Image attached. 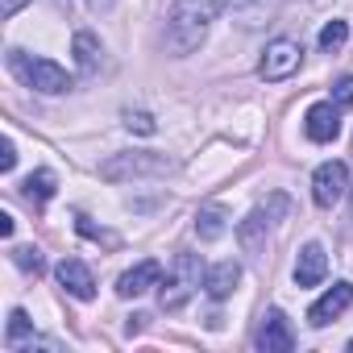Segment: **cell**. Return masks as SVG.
<instances>
[{"instance_id": "obj_1", "label": "cell", "mask_w": 353, "mask_h": 353, "mask_svg": "<svg viewBox=\"0 0 353 353\" xmlns=\"http://www.w3.org/2000/svg\"><path fill=\"white\" fill-rule=\"evenodd\" d=\"M221 9V0H174V9L166 13V46L170 54H192L204 46L208 26Z\"/></svg>"}, {"instance_id": "obj_2", "label": "cell", "mask_w": 353, "mask_h": 353, "mask_svg": "<svg viewBox=\"0 0 353 353\" xmlns=\"http://www.w3.org/2000/svg\"><path fill=\"white\" fill-rule=\"evenodd\" d=\"M204 283V266L196 254H174V262L166 266V279L158 283V303L162 312H183L192 303V295Z\"/></svg>"}, {"instance_id": "obj_3", "label": "cell", "mask_w": 353, "mask_h": 353, "mask_svg": "<svg viewBox=\"0 0 353 353\" xmlns=\"http://www.w3.org/2000/svg\"><path fill=\"white\" fill-rule=\"evenodd\" d=\"M9 67H13V75H17L26 88L46 92V96H59V92L71 88V75H67L59 63H50V59H30V54H21V50H9Z\"/></svg>"}, {"instance_id": "obj_4", "label": "cell", "mask_w": 353, "mask_h": 353, "mask_svg": "<svg viewBox=\"0 0 353 353\" xmlns=\"http://www.w3.org/2000/svg\"><path fill=\"white\" fill-rule=\"evenodd\" d=\"M299 67H303V46H299L295 38H279V42H270V46L262 50L258 75H262L266 83H283V79H291Z\"/></svg>"}, {"instance_id": "obj_5", "label": "cell", "mask_w": 353, "mask_h": 353, "mask_svg": "<svg viewBox=\"0 0 353 353\" xmlns=\"http://www.w3.org/2000/svg\"><path fill=\"white\" fill-rule=\"evenodd\" d=\"M345 192H349V170H345V162H320L316 174H312V196H316V204L320 208H332Z\"/></svg>"}, {"instance_id": "obj_6", "label": "cell", "mask_w": 353, "mask_h": 353, "mask_svg": "<svg viewBox=\"0 0 353 353\" xmlns=\"http://www.w3.org/2000/svg\"><path fill=\"white\" fill-rule=\"evenodd\" d=\"M258 349L262 353H291L295 349V332H291V324H287V316L279 307L266 312V320L258 328Z\"/></svg>"}, {"instance_id": "obj_7", "label": "cell", "mask_w": 353, "mask_h": 353, "mask_svg": "<svg viewBox=\"0 0 353 353\" xmlns=\"http://www.w3.org/2000/svg\"><path fill=\"white\" fill-rule=\"evenodd\" d=\"M349 303H353V283H336V287H328V291L307 307V324H312V328H324V324L336 320Z\"/></svg>"}, {"instance_id": "obj_8", "label": "cell", "mask_w": 353, "mask_h": 353, "mask_svg": "<svg viewBox=\"0 0 353 353\" xmlns=\"http://www.w3.org/2000/svg\"><path fill=\"white\" fill-rule=\"evenodd\" d=\"M162 283V266L154 262V258H145V262H137L133 270H125L121 279H117V295L121 299H137V295H145L150 287H158Z\"/></svg>"}, {"instance_id": "obj_9", "label": "cell", "mask_w": 353, "mask_h": 353, "mask_svg": "<svg viewBox=\"0 0 353 353\" xmlns=\"http://www.w3.org/2000/svg\"><path fill=\"white\" fill-rule=\"evenodd\" d=\"M54 274H59V283H63L67 295H75V299H83V303L96 295V279H92V270H88L79 258H63Z\"/></svg>"}, {"instance_id": "obj_10", "label": "cell", "mask_w": 353, "mask_h": 353, "mask_svg": "<svg viewBox=\"0 0 353 353\" xmlns=\"http://www.w3.org/2000/svg\"><path fill=\"white\" fill-rule=\"evenodd\" d=\"M54 349V341H42L34 328H30V316L21 312V307H13L9 312V328H5V349L9 353H17V349Z\"/></svg>"}, {"instance_id": "obj_11", "label": "cell", "mask_w": 353, "mask_h": 353, "mask_svg": "<svg viewBox=\"0 0 353 353\" xmlns=\"http://www.w3.org/2000/svg\"><path fill=\"white\" fill-rule=\"evenodd\" d=\"M303 129H307L312 141H332V137L341 133V112H336V104H312L307 117H303Z\"/></svg>"}, {"instance_id": "obj_12", "label": "cell", "mask_w": 353, "mask_h": 353, "mask_svg": "<svg viewBox=\"0 0 353 353\" xmlns=\"http://www.w3.org/2000/svg\"><path fill=\"white\" fill-rule=\"evenodd\" d=\"M324 274H328V258H324V250H320L316 241L303 245V250H299V262H295V283H299V287H320Z\"/></svg>"}, {"instance_id": "obj_13", "label": "cell", "mask_w": 353, "mask_h": 353, "mask_svg": "<svg viewBox=\"0 0 353 353\" xmlns=\"http://www.w3.org/2000/svg\"><path fill=\"white\" fill-rule=\"evenodd\" d=\"M150 174V170H170L166 158H154V154H129V158H117L104 166V179H121V174Z\"/></svg>"}, {"instance_id": "obj_14", "label": "cell", "mask_w": 353, "mask_h": 353, "mask_svg": "<svg viewBox=\"0 0 353 353\" xmlns=\"http://www.w3.org/2000/svg\"><path fill=\"white\" fill-rule=\"evenodd\" d=\"M237 283H241V266H237V262H216V266L204 274V291H208L212 299H229Z\"/></svg>"}, {"instance_id": "obj_15", "label": "cell", "mask_w": 353, "mask_h": 353, "mask_svg": "<svg viewBox=\"0 0 353 353\" xmlns=\"http://www.w3.org/2000/svg\"><path fill=\"white\" fill-rule=\"evenodd\" d=\"M266 212H250L245 221H241V229H237V237H241V245H245V254H262L266 250Z\"/></svg>"}, {"instance_id": "obj_16", "label": "cell", "mask_w": 353, "mask_h": 353, "mask_svg": "<svg viewBox=\"0 0 353 353\" xmlns=\"http://www.w3.org/2000/svg\"><path fill=\"white\" fill-rule=\"evenodd\" d=\"M75 63H79V71H83V75H92V71L100 67V42H96L88 30H79V34H75Z\"/></svg>"}, {"instance_id": "obj_17", "label": "cell", "mask_w": 353, "mask_h": 353, "mask_svg": "<svg viewBox=\"0 0 353 353\" xmlns=\"http://www.w3.org/2000/svg\"><path fill=\"white\" fill-rule=\"evenodd\" d=\"M54 170H38V174H30V179H26V200L30 204H46L50 196H54Z\"/></svg>"}, {"instance_id": "obj_18", "label": "cell", "mask_w": 353, "mask_h": 353, "mask_svg": "<svg viewBox=\"0 0 353 353\" xmlns=\"http://www.w3.org/2000/svg\"><path fill=\"white\" fill-rule=\"evenodd\" d=\"M196 233H200L204 241L225 237V208H200V212H196Z\"/></svg>"}, {"instance_id": "obj_19", "label": "cell", "mask_w": 353, "mask_h": 353, "mask_svg": "<svg viewBox=\"0 0 353 353\" xmlns=\"http://www.w3.org/2000/svg\"><path fill=\"white\" fill-rule=\"evenodd\" d=\"M345 42H349V26L345 21H328L320 30V50H341Z\"/></svg>"}, {"instance_id": "obj_20", "label": "cell", "mask_w": 353, "mask_h": 353, "mask_svg": "<svg viewBox=\"0 0 353 353\" xmlns=\"http://www.w3.org/2000/svg\"><path fill=\"white\" fill-rule=\"evenodd\" d=\"M125 129H133V133H141V137H150V133H158V125H154V117L150 112H125Z\"/></svg>"}, {"instance_id": "obj_21", "label": "cell", "mask_w": 353, "mask_h": 353, "mask_svg": "<svg viewBox=\"0 0 353 353\" xmlns=\"http://www.w3.org/2000/svg\"><path fill=\"white\" fill-rule=\"evenodd\" d=\"M13 262H17L21 270H30V274H42V254H38L34 245H21V250H13Z\"/></svg>"}, {"instance_id": "obj_22", "label": "cell", "mask_w": 353, "mask_h": 353, "mask_svg": "<svg viewBox=\"0 0 353 353\" xmlns=\"http://www.w3.org/2000/svg\"><path fill=\"white\" fill-rule=\"evenodd\" d=\"M13 166H17V145H13V141H5V145H0V170L9 174Z\"/></svg>"}, {"instance_id": "obj_23", "label": "cell", "mask_w": 353, "mask_h": 353, "mask_svg": "<svg viewBox=\"0 0 353 353\" xmlns=\"http://www.w3.org/2000/svg\"><path fill=\"white\" fill-rule=\"evenodd\" d=\"M75 229H79L83 237H92V241H108V233H100V229H96L88 216H75Z\"/></svg>"}, {"instance_id": "obj_24", "label": "cell", "mask_w": 353, "mask_h": 353, "mask_svg": "<svg viewBox=\"0 0 353 353\" xmlns=\"http://www.w3.org/2000/svg\"><path fill=\"white\" fill-rule=\"evenodd\" d=\"M336 104H353V79H341L336 83Z\"/></svg>"}, {"instance_id": "obj_25", "label": "cell", "mask_w": 353, "mask_h": 353, "mask_svg": "<svg viewBox=\"0 0 353 353\" xmlns=\"http://www.w3.org/2000/svg\"><path fill=\"white\" fill-rule=\"evenodd\" d=\"M26 5H30V0H0V13H5V17H17Z\"/></svg>"}, {"instance_id": "obj_26", "label": "cell", "mask_w": 353, "mask_h": 353, "mask_svg": "<svg viewBox=\"0 0 353 353\" xmlns=\"http://www.w3.org/2000/svg\"><path fill=\"white\" fill-rule=\"evenodd\" d=\"M0 237H13V216L0 212Z\"/></svg>"}, {"instance_id": "obj_27", "label": "cell", "mask_w": 353, "mask_h": 353, "mask_svg": "<svg viewBox=\"0 0 353 353\" xmlns=\"http://www.w3.org/2000/svg\"><path fill=\"white\" fill-rule=\"evenodd\" d=\"M233 5H250V0H221V9H233Z\"/></svg>"}, {"instance_id": "obj_28", "label": "cell", "mask_w": 353, "mask_h": 353, "mask_svg": "<svg viewBox=\"0 0 353 353\" xmlns=\"http://www.w3.org/2000/svg\"><path fill=\"white\" fill-rule=\"evenodd\" d=\"M88 5H92V9H108V5H112V0H88Z\"/></svg>"}, {"instance_id": "obj_29", "label": "cell", "mask_w": 353, "mask_h": 353, "mask_svg": "<svg viewBox=\"0 0 353 353\" xmlns=\"http://www.w3.org/2000/svg\"><path fill=\"white\" fill-rule=\"evenodd\" d=\"M349 349H353V341H349Z\"/></svg>"}]
</instances>
